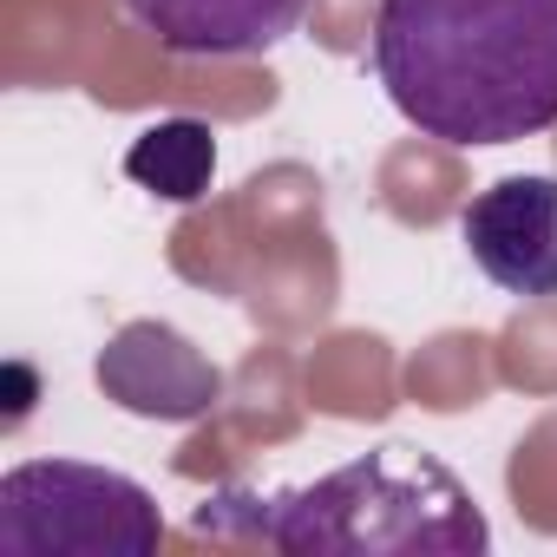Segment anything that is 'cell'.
Returning <instances> with one entry per match:
<instances>
[{
  "instance_id": "3957f363",
  "label": "cell",
  "mask_w": 557,
  "mask_h": 557,
  "mask_svg": "<svg viewBox=\"0 0 557 557\" xmlns=\"http://www.w3.org/2000/svg\"><path fill=\"white\" fill-rule=\"evenodd\" d=\"M158 498L86 459H27L0 479V557H151Z\"/></svg>"
},
{
  "instance_id": "277c9868",
  "label": "cell",
  "mask_w": 557,
  "mask_h": 557,
  "mask_svg": "<svg viewBox=\"0 0 557 557\" xmlns=\"http://www.w3.org/2000/svg\"><path fill=\"white\" fill-rule=\"evenodd\" d=\"M459 236L485 283L524 302H557V177H498L485 184Z\"/></svg>"
},
{
  "instance_id": "5b68a950",
  "label": "cell",
  "mask_w": 557,
  "mask_h": 557,
  "mask_svg": "<svg viewBox=\"0 0 557 557\" xmlns=\"http://www.w3.org/2000/svg\"><path fill=\"white\" fill-rule=\"evenodd\" d=\"M99 387L145 420H203L223 394V374L171 322H125L99 348Z\"/></svg>"
},
{
  "instance_id": "8992f818",
  "label": "cell",
  "mask_w": 557,
  "mask_h": 557,
  "mask_svg": "<svg viewBox=\"0 0 557 557\" xmlns=\"http://www.w3.org/2000/svg\"><path fill=\"white\" fill-rule=\"evenodd\" d=\"M315 0H125L171 60H256L283 47Z\"/></svg>"
},
{
  "instance_id": "6da1fadb",
  "label": "cell",
  "mask_w": 557,
  "mask_h": 557,
  "mask_svg": "<svg viewBox=\"0 0 557 557\" xmlns=\"http://www.w3.org/2000/svg\"><path fill=\"white\" fill-rule=\"evenodd\" d=\"M374 79L440 145H518L557 125V0H381Z\"/></svg>"
},
{
  "instance_id": "52a82bcc",
  "label": "cell",
  "mask_w": 557,
  "mask_h": 557,
  "mask_svg": "<svg viewBox=\"0 0 557 557\" xmlns=\"http://www.w3.org/2000/svg\"><path fill=\"white\" fill-rule=\"evenodd\" d=\"M125 171L151 197L197 203L210 190V171H216V138H210L203 119H164V125L138 132V145L125 151Z\"/></svg>"
},
{
  "instance_id": "7a4b0ae2",
  "label": "cell",
  "mask_w": 557,
  "mask_h": 557,
  "mask_svg": "<svg viewBox=\"0 0 557 557\" xmlns=\"http://www.w3.org/2000/svg\"><path fill=\"white\" fill-rule=\"evenodd\" d=\"M197 524L256 537L283 557H479L492 524L472 485L420 446H368L361 459L289 492H216Z\"/></svg>"
}]
</instances>
